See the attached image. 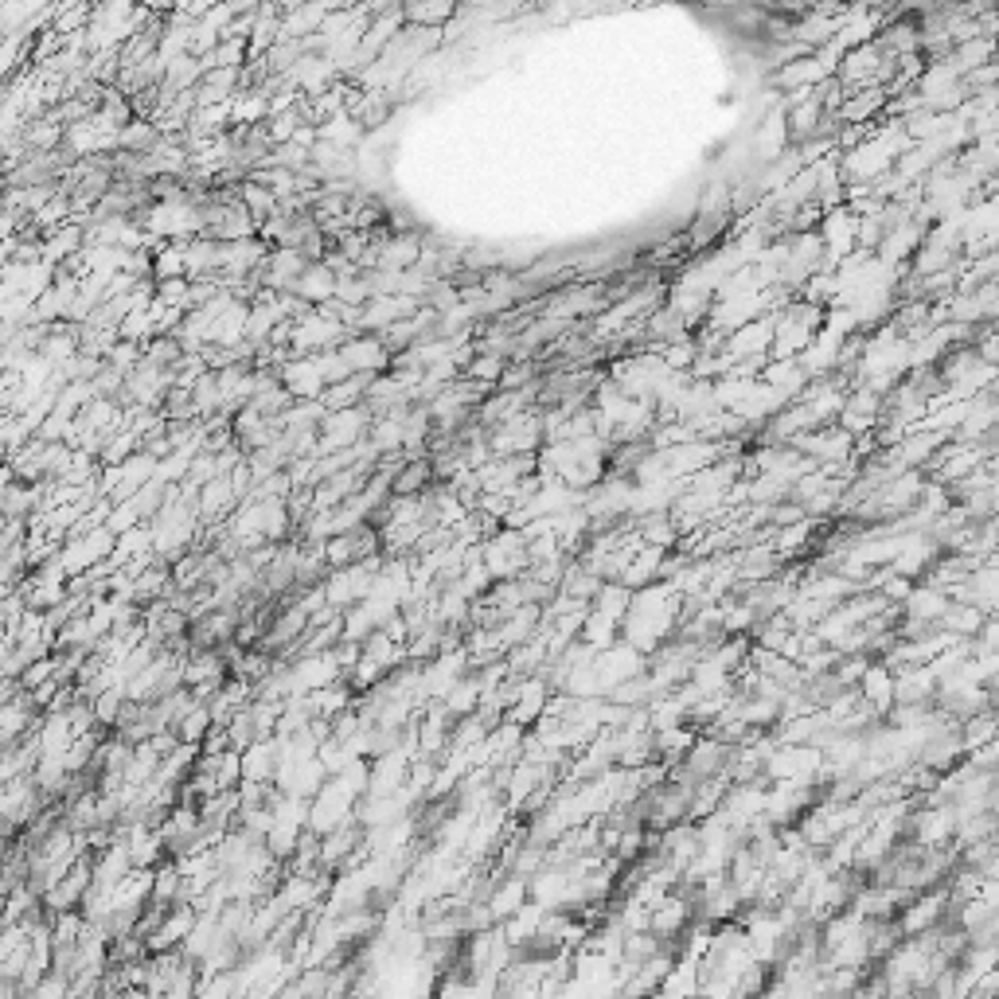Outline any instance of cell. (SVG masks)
I'll use <instances>...</instances> for the list:
<instances>
[{
  "label": "cell",
  "mask_w": 999,
  "mask_h": 999,
  "mask_svg": "<svg viewBox=\"0 0 999 999\" xmlns=\"http://www.w3.org/2000/svg\"><path fill=\"white\" fill-rule=\"evenodd\" d=\"M231 508H239V496H235V488H231V480H227V477L207 480V485L196 492V512H199V520H215V515H227Z\"/></svg>",
  "instance_id": "obj_13"
},
{
  "label": "cell",
  "mask_w": 999,
  "mask_h": 999,
  "mask_svg": "<svg viewBox=\"0 0 999 999\" xmlns=\"http://www.w3.org/2000/svg\"><path fill=\"white\" fill-rule=\"evenodd\" d=\"M855 692H859V699L875 710V718H887L890 707H894V672H890L882 660H871L867 672L859 675Z\"/></svg>",
  "instance_id": "obj_8"
},
{
  "label": "cell",
  "mask_w": 999,
  "mask_h": 999,
  "mask_svg": "<svg viewBox=\"0 0 999 999\" xmlns=\"http://www.w3.org/2000/svg\"><path fill=\"white\" fill-rule=\"evenodd\" d=\"M539 445H543V414L520 411L488 430V453L492 457H535Z\"/></svg>",
  "instance_id": "obj_3"
},
{
  "label": "cell",
  "mask_w": 999,
  "mask_h": 999,
  "mask_svg": "<svg viewBox=\"0 0 999 999\" xmlns=\"http://www.w3.org/2000/svg\"><path fill=\"white\" fill-rule=\"evenodd\" d=\"M422 235L419 231H399L379 239V270H414L422 262Z\"/></svg>",
  "instance_id": "obj_11"
},
{
  "label": "cell",
  "mask_w": 999,
  "mask_h": 999,
  "mask_svg": "<svg viewBox=\"0 0 999 999\" xmlns=\"http://www.w3.org/2000/svg\"><path fill=\"white\" fill-rule=\"evenodd\" d=\"M531 902V890H528V879H520V875H504V879H496V887L488 890L485 905L488 914H492V922H508L512 914H520L523 905Z\"/></svg>",
  "instance_id": "obj_9"
},
{
  "label": "cell",
  "mask_w": 999,
  "mask_h": 999,
  "mask_svg": "<svg viewBox=\"0 0 999 999\" xmlns=\"http://www.w3.org/2000/svg\"><path fill=\"white\" fill-rule=\"evenodd\" d=\"M242 758V781L250 785H274V769H278V738H262V742H250Z\"/></svg>",
  "instance_id": "obj_12"
},
{
  "label": "cell",
  "mask_w": 999,
  "mask_h": 999,
  "mask_svg": "<svg viewBox=\"0 0 999 999\" xmlns=\"http://www.w3.org/2000/svg\"><path fill=\"white\" fill-rule=\"evenodd\" d=\"M376 379V376H371ZM368 376H351L344 379V383H333L325 387V394H321V406L325 411H351V406H363V394H368Z\"/></svg>",
  "instance_id": "obj_14"
},
{
  "label": "cell",
  "mask_w": 999,
  "mask_h": 999,
  "mask_svg": "<svg viewBox=\"0 0 999 999\" xmlns=\"http://www.w3.org/2000/svg\"><path fill=\"white\" fill-rule=\"evenodd\" d=\"M35 715H40V710L32 707V699H28L24 692L9 695V699L0 703V750H12V746L24 742L35 726H40Z\"/></svg>",
  "instance_id": "obj_7"
},
{
  "label": "cell",
  "mask_w": 999,
  "mask_h": 999,
  "mask_svg": "<svg viewBox=\"0 0 999 999\" xmlns=\"http://www.w3.org/2000/svg\"><path fill=\"white\" fill-rule=\"evenodd\" d=\"M211 710H207V703H192L184 715L176 718V726H172V735H176V742H188V746H199L207 735H211Z\"/></svg>",
  "instance_id": "obj_16"
},
{
  "label": "cell",
  "mask_w": 999,
  "mask_h": 999,
  "mask_svg": "<svg viewBox=\"0 0 999 999\" xmlns=\"http://www.w3.org/2000/svg\"><path fill=\"white\" fill-rule=\"evenodd\" d=\"M4 462H9V445L0 442V469H4Z\"/></svg>",
  "instance_id": "obj_22"
},
{
  "label": "cell",
  "mask_w": 999,
  "mask_h": 999,
  "mask_svg": "<svg viewBox=\"0 0 999 999\" xmlns=\"http://www.w3.org/2000/svg\"><path fill=\"white\" fill-rule=\"evenodd\" d=\"M138 222L153 242H192L204 235V215L192 199H169V204L156 199V207H149Z\"/></svg>",
  "instance_id": "obj_1"
},
{
  "label": "cell",
  "mask_w": 999,
  "mask_h": 999,
  "mask_svg": "<svg viewBox=\"0 0 999 999\" xmlns=\"http://www.w3.org/2000/svg\"><path fill=\"white\" fill-rule=\"evenodd\" d=\"M434 477V465L430 462H402V469L394 473L391 480V496H419V488L426 485V480Z\"/></svg>",
  "instance_id": "obj_18"
},
{
  "label": "cell",
  "mask_w": 999,
  "mask_h": 999,
  "mask_svg": "<svg viewBox=\"0 0 999 999\" xmlns=\"http://www.w3.org/2000/svg\"><path fill=\"white\" fill-rule=\"evenodd\" d=\"M278 383L285 387L293 402H321L325 394V379H321V368H316V356H290L278 368Z\"/></svg>",
  "instance_id": "obj_6"
},
{
  "label": "cell",
  "mask_w": 999,
  "mask_h": 999,
  "mask_svg": "<svg viewBox=\"0 0 999 999\" xmlns=\"http://www.w3.org/2000/svg\"><path fill=\"white\" fill-rule=\"evenodd\" d=\"M290 293L301 301V305L321 308V305H328V301L336 297V274L328 270L325 262H308L305 270H301L297 282L290 285Z\"/></svg>",
  "instance_id": "obj_10"
},
{
  "label": "cell",
  "mask_w": 999,
  "mask_h": 999,
  "mask_svg": "<svg viewBox=\"0 0 999 999\" xmlns=\"http://www.w3.org/2000/svg\"><path fill=\"white\" fill-rule=\"evenodd\" d=\"M340 359L344 368L351 371V376H383L387 368H391V351L383 348V340L371 333H351L348 340L340 344Z\"/></svg>",
  "instance_id": "obj_4"
},
{
  "label": "cell",
  "mask_w": 999,
  "mask_h": 999,
  "mask_svg": "<svg viewBox=\"0 0 999 999\" xmlns=\"http://www.w3.org/2000/svg\"><path fill=\"white\" fill-rule=\"evenodd\" d=\"M20 999H70V984H67V976L47 973L43 980H35L32 988L20 991Z\"/></svg>",
  "instance_id": "obj_21"
},
{
  "label": "cell",
  "mask_w": 999,
  "mask_h": 999,
  "mask_svg": "<svg viewBox=\"0 0 999 999\" xmlns=\"http://www.w3.org/2000/svg\"><path fill=\"white\" fill-rule=\"evenodd\" d=\"M172 278H188L184 242H161V247H153V282H172Z\"/></svg>",
  "instance_id": "obj_17"
},
{
  "label": "cell",
  "mask_w": 999,
  "mask_h": 999,
  "mask_svg": "<svg viewBox=\"0 0 999 999\" xmlns=\"http://www.w3.org/2000/svg\"><path fill=\"white\" fill-rule=\"evenodd\" d=\"M192 925H196V905H188V902L169 905L161 914V922L153 925V933L145 937L149 957H153V953H176V948L188 941Z\"/></svg>",
  "instance_id": "obj_5"
},
{
  "label": "cell",
  "mask_w": 999,
  "mask_h": 999,
  "mask_svg": "<svg viewBox=\"0 0 999 999\" xmlns=\"http://www.w3.org/2000/svg\"><path fill=\"white\" fill-rule=\"evenodd\" d=\"M316 138L328 141V145H336V149H348L351 153V149L359 145V138H363V126H359L348 110H340V113H333L325 126H316Z\"/></svg>",
  "instance_id": "obj_15"
},
{
  "label": "cell",
  "mask_w": 999,
  "mask_h": 999,
  "mask_svg": "<svg viewBox=\"0 0 999 999\" xmlns=\"http://www.w3.org/2000/svg\"><path fill=\"white\" fill-rule=\"evenodd\" d=\"M90 710H95L98 726H118L121 710H126V687H110V692L95 695V699H90Z\"/></svg>",
  "instance_id": "obj_20"
},
{
  "label": "cell",
  "mask_w": 999,
  "mask_h": 999,
  "mask_svg": "<svg viewBox=\"0 0 999 999\" xmlns=\"http://www.w3.org/2000/svg\"><path fill=\"white\" fill-rule=\"evenodd\" d=\"M368 430H371L368 406H351V411H325V419L316 422V457L356 449V445L368 442Z\"/></svg>",
  "instance_id": "obj_2"
},
{
  "label": "cell",
  "mask_w": 999,
  "mask_h": 999,
  "mask_svg": "<svg viewBox=\"0 0 999 999\" xmlns=\"http://www.w3.org/2000/svg\"><path fill=\"white\" fill-rule=\"evenodd\" d=\"M504 371H508V359L504 356H488V351L465 363V379H469V383H477V387L500 383V379H504Z\"/></svg>",
  "instance_id": "obj_19"
}]
</instances>
